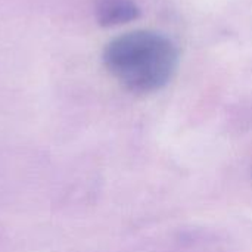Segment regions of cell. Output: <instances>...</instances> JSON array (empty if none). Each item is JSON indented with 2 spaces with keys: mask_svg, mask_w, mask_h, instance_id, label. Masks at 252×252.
Returning <instances> with one entry per match:
<instances>
[{
  "mask_svg": "<svg viewBox=\"0 0 252 252\" xmlns=\"http://www.w3.org/2000/svg\"><path fill=\"white\" fill-rule=\"evenodd\" d=\"M103 63L111 75L133 93H152L165 87L179 65V52L164 34L137 30L108 43Z\"/></svg>",
  "mask_w": 252,
  "mask_h": 252,
  "instance_id": "obj_1",
  "label": "cell"
},
{
  "mask_svg": "<svg viewBox=\"0 0 252 252\" xmlns=\"http://www.w3.org/2000/svg\"><path fill=\"white\" fill-rule=\"evenodd\" d=\"M140 9L134 0H96V18L103 27L121 25L137 19Z\"/></svg>",
  "mask_w": 252,
  "mask_h": 252,
  "instance_id": "obj_2",
  "label": "cell"
}]
</instances>
